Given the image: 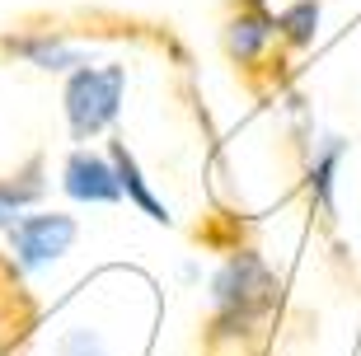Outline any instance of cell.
I'll return each mask as SVG.
<instances>
[{
	"mask_svg": "<svg viewBox=\"0 0 361 356\" xmlns=\"http://www.w3.org/2000/svg\"><path fill=\"white\" fill-rule=\"evenodd\" d=\"M24 52L33 56L42 70H71V66L85 61L80 47H71V42H61V38H33V42H24Z\"/></svg>",
	"mask_w": 361,
	"mask_h": 356,
	"instance_id": "obj_9",
	"label": "cell"
},
{
	"mask_svg": "<svg viewBox=\"0 0 361 356\" xmlns=\"http://www.w3.org/2000/svg\"><path fill=\"white\" fill-rule=\"evenodd\" d=\"M75 244V221L71 216H28L19 230H14V249H19V258H24L28 267H42L52 263V258H61V253Z\"/></svg>",
	"mask_w": 361,
	"mask_h": 356,
	"instance_id": "obj_4",
	"label": "cell"
},
{
	"mask_svg": "<svg viewBox=\"0 0 361 356\" xmlns=\"http://www.w3.org/2000/svg\"><path fill=\"white\" fill-rule=\"evenodd\" d=\"M61 356H108V347L99 343L90 329H75V333L61 338Z\"/></svg>",
	"mask_w": 361,
	"mask_h": 356,
	"instance_id": "obj_10",
	"label": "cell"
},
{
	"mask_svg": "<svg viewBox=\"0 0 361 356\" xmlns=\"http://www.w3.org/2000/svg\"><path fill=\"white\" fill-rule=\"evenodd\" d=\"M348 159V136L338 132H310V155H305V192L319 207V216H338V169Z\"/></svg>",
	"mask_w": 361,
	"mask_h": 356,
	"instance_id": "obj_3",
	"label": "cell"
},
{
	"mask_svg": "<svg viewBox=\"0 0 361 356\" xmlns=\"http://www.w3.org/2000/svg\"><path fill=\"white\" fill-rule=\"evenodd\" d=\"M319 19H324V5L319 0H291L277 10V33L286 47H310L319 38Z\"/></svg>",
	"mask_w": 361,
	"mask_h": 356,
	"instance_id": "obj_8",
	"label": "cell"
},
{
	"mask_svg": "<svg viewBox=\"0 0 361 356\" xmlns=\"http://www.w3.org/2000/svg\"><path fill=\"white\" fill-rule=\"evenodd\" d=\"M240 10H263V0H235Z\"/></svg>",
	"mask_w": 361,
	"mask_h": 356,
	"instance_id": "obj_11",
	"label": "cell"
},
{
	"mask_svg": "<svg viewBox=\"0 0 361 356\" xmlns=\"http://www.w3.org/2000/svg\"><path fill=\"white\" fill-rule=\"evenodd\" d=\"M66 192L75 202H94V207H104V202H118L122 197V183H118V164L104 155H80L66 159Z\"/></svg>",
	"mask_w": 361,
	"mask_h": 356,
	"instance_id": "obj_5",
	"label": "cell"
},
{
	"mask_svg": "<svg viewBox=\"0 0 361 356\" xmlns=\"http://www.w3.org/2000/svg\"><path fill=\"white\" fill-rule=\"evenodd\" d=\"M277 38H281L277 14H268V10H240L226 24V52H230V61H240V66H258Z\"/></svg>",
	"mask_w": 361,
	"mask_h": 356,
	"instance_id": "obj_6",
	"label": "cell"
},
{
	"mask_svg": "<svg viewBox=\"0 0 361 356\" xmlns=\"http://www.w3.org/2000/svg\"><path fill=\"white\" fill-rule=\"evenodd\" d=\"M113 164H118V183H122V197L127 202H136L141 211L150 216L155 225H169L174 216H169V207H164L155 192H150V183H146V173L136 169V159L127 155V145H113Z\"/></svg>",
	"mask_w": 361,
	"mask_h": 356,
	"instance_id": "obj_7",
	"label": "cell"
},
{
	"mask_svg": "<svg viewBox=\"0 0 361 356\" xmlns=\"http://www.w3.org/2000/svg\"><path fill=\"white\" fill-rule=\"evenodd\" d=\"M281 305V281L268 258L254 249L230 253L212 277V333L216 338H249Z\"/></svg>",
	"mask_w": 361,
	"mask_h": 356,
	"instance_id": "obj_1",
	"label": "cell"
},
{
	"mask_svg": "<svg viewBox=\"0 0 361 356\" xmlns=\"http://www.w3.org/2000/svg\"><path fill=\"white\" fill-rule=\"evenodd\" d=\"M122 66H80L66 85V118L71 132L80 136H99L104 127H113L122 108Z\"/></svg>",
	"mask_w": 361,
	"mask_h": 356,
	"instance_id": "obj_2",
	"label": "cell"
}]
</instances>
